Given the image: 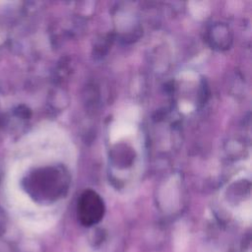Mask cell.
<instances>
[{
    "instance_id": "obj_1",
    "label": "cell",
    "mask_w": 252,
    "mask_h": 252,
    "mask_svg": "<svg viewBox=\"0 0 252 252\" xmlns=\"http://www.w3.org/2000/svg\"><path fill=\"white\" fill-rule=\"evenodd\" d=\"M104 214V204L101 197L93 190L85 191L78 202V217L87 226L98 222Z\"/></svg>"
}]
</instances>
